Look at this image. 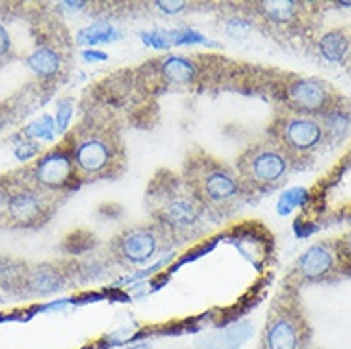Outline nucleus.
<instances>
[{"label": "nucleus", "instance_id": "obj_1", "mask_svg": "<svg viewBox=\"0 0 351 349\" xmlns=\"http://www.w3.org/2000/svg\"><path fill=\"white\" fill-rule=\"evenodd\" d=\"M145 208L151 221L167 233L172 246L201 235L208 219L182 176L167 168L151 178L145 189Z\"/></svg>", "mask_w": 351, "mask_h": 349}, {"label": "nucleus", "instance_id": "obj_2", "mask_svg": "<svg viewBox=\"0 0 351 349\" xmlns=\"http://www.w3.org/2000/svg\"><path fill=\"white\" fill-rule=\"evenodd\" d=\"M180 176L214 221L237 214L248 197L235 168L201 147L191 149L185 155Z\"/></svg>", "mask_w": 351, "mask_h": 349}, {"label": "nucleus", "instance_id": "obj_3", "mask_svg": "<svg viewBox=\"0 0 351 349\" xmlns=\"http://www.w3.org/2000/svg\"><path fill=\"white\" fill-rule=\"evenodd\" d=\"M73 160L82 182L117 178L126 168V145L119 121L111 113H90L69 134Z\"/></svg>", "mask_w": 351, "mask_h": 349}, {"label": "nucleus", "instance_id": "obj_4", "mask_svg": "<svg viewBox=\"0 0 351 349\" xmlns=\"http://www.w3.org/2000/svg\"><path fill=\"white\" fill-rule=\"evenodd\" d=\"M290 168V158L285 155L277 143L269 138L263 141H254L237 157L235 172H237L245 191L262 193L269 191L281 184L287 178Z\"/></svg>", "mask_w": 351, "mask_h": 349}, {"label": "nucleus", "instance_id": "obj_5", "mask_svg": "<svg viewBox=\"0 0 351 349\" xmlns=\"http://www.w3.org/2000/svg\"><path fill=\"white\" fill-rule=\"evenodd\" d=\"M25 184L52 197L75 191L82 184L73 160L69 138L52 151L44 153L43 157L36 158L33 166L27 170Z\"/></svg>", "mask_w": 351, "mask_h": 349}, {"label": "nucleus", "instance_id": "obj_6", "mask_svg": "<svg viewBox=\"0 0 351 349\" xmlns=\"http://www.w3.org/2000/svg\"><path fill=\"white\" fill-rule=\"evenodd\" d=\"M172 243L168 235L153 221L134 224L113 237L109 243V252L119 265H145L153 262L162 250L170 248Z\"/></svg>", "mask_w": 351, "mask_h": 349}, {"label": "nucleus", "instance_id": "obj_7", "mask_svg": "<svg viewBox=\"0 0 351 349\" xmlns=\"http://www.w3.org/2000/svg\"><path fill=\"white\" fill-rule=\"evenodd\" d=\"M269 140L277 143L292 163V158L315 153L326 138L319 119L287 111L273 119L269 126Z\"/></svg>", "mask_w": 351, "mask_h": 349}, {"label": "nucleus", "instance_id": "obj_8", "mask_svg": "<svg viewBox=\"0 0 351 349\" xmlns=\"http://www.w3.org/2000/svg\"><path fill=\"white\" fill-rule=\"evenodd\" d=\"M309 326L296 304L282 300L265 321L260 349H306Z\"/></svg>", "mask_w": 351, "mask_h": 349}, {"label": "nucleus", "instance_id": "obj_9", "mask_svg": "<svg viewBox=\"0 0 351 349\" xmlns=\"http://www.w3.org/2000/svg\"><path fill=\"white\" fill-rule=\"evenodd\" d=\"M285 107L287 111L306 117L319 119L326 109L338 99V94L334 92L330 84L325 80L313 79V77H298L292 79L285 86L282 92Z\"/></svg>", "mask_w": 351, "mask_h": 349}, {"label": "nucleus", "instance_id": "obj_10", "mask_svg": "<svg viewBox=\"0 0 351 349\" xmlns=\"http://www.w3.org/2000/svg\"><path fill=\"white\" fill-rule=\"evenodd\" d=\"M56 197L27 184L10 187L6 221L14 227H40L52 216Z\"/></svg>", "mask_w": 351, "mask_h": 349}, {"label": "nucleus", "instance_id": "obj_11", "mask_svg": "<svg viewBox=\"0 0 351 349\" xmlns=\"http://www.w3.org/2000/svg\"><path fill=\"white\" fill-rule=\"evenodd\" d=\"M141 71H145V79H153L149 86H189L199 79L201 67L185 56H162Z\"/></svg>", "mask_w": 351, "mask_h": 349}, {"label": "nucleus", "instance_id": "obj_12", "mask_svg": "<svg viewBox=\"0 0 351 349\" xmlns=\"http://www.w3.org/2000/svg\"><path fill=\"white\" fill-rule=\"evenodd\" d=\"M340 265V256L336 248V241L332 243H315L300 254L294 263V271L300 280H323L330 277Z\"/></svg>", "mask_w": 351, "mask_h": 349}, {"label": "nucleus", "instance_id": "obj_13", "mask_svg": "<svg viewBox=\"0 0 351 349\" xmlns=\"http://www.w3.org/2000/svg\"><path fill=\"white\" fill-rule=\"evenodd\" d=\"M67 285V273L53 263H36L27 267L23 294L31 296H46L60 292Z\"/></svg>", "mask_w": 351, "mask_h": 349}, {"label": "nucleus", "instance_id": "obj_14", "mask_svg": "<svg viewBox=\"0 0 351 349\" xmlns=\"http://www.w3.org/2000/svg\"><path fill=\"white\" fill-rule=\"evenodd\" d=\"M319 123L325 130L326 140H342L351 128V107L343 97L338 96V99L319 117Z\"/></svg>", "mask_w": 351, "mask_h": 349}, {"label": "nucleus", "instance_id": "obj_15", "mask_svg": "<svg viewBox=\"0 0 351 349\" xmlns=\"http://www.w3.org/2000/svg\"><path fill=\"white\" fill-rule=\"evenodd\" d=\"M302 4L292 0H267V2H256L254 12L271 25H289L296 21L300 16Z\"/></svg>", "mask_w": 351, "mask_h": 349}, {"label": "nucleus", "instance_id": "obj_16", "mask_svg": "<svg viewBox=\"0 0 351 349\" xmlns=\"http://www.w3.org/2000/svg\"><path fill=\"white\" fill-rule=\"evenodd\" d=\"M319 53L330 63H343L351 53V38L343 29H332L319 38Z\"/></svg>", "mask_w": 351, "mask_h": 349}, {"label": "nucleus", "instance_id": "obj_17", "mask_svg": "<svg viewBox=\"0 0 351 349\" xmlns=\"http://www.w3.org/2000/svg\"><path fill=\"white\" fill-rule=\"evenodd\" d=\"M27 67L43 79H52L62 71V58L50 46H40L27 58Z\"/></svg>", "mask_w": 351, "mask_h": 349}, {"label": "nucleus", "instance_id": "obj_18", "mask_svg": "<svg viewBox=\"0 0 351 349\" xmlns=\"http://www.w3.org/2000/svg\"><path fill=\"white\" fill-rule=\"evenodd\" d=\"M56 132H58V126L52 115H40L38 119L27 124L21 134L29 141H53Z\"/></svg>", "mask_w": 351, "mask_h": 349}, {"label": "nucleus", "instance_id": "obj_19", "mask_svg": "<svg viewBox=\"0 0 351 349\" xmlns=\"http://www.w3.org/2000/svg\"><path fill=\"white\" fill-rule=\"evenodd\" d=\"M114 35L113 27L107 21H96L94 25L86 27L84 31H80L79 43L80 44H96L104 43V40H111Z\"/></svg>", "mask_w": 351, "mask_h": 349}, {"label": "nucleus", "instance_id": "obj_20", "mask_svg": "<svg viewBox=\"0 0 351 349\" xmlns=\"http://www.w3.org/2000/svg\"><path fill=\"white\" fill-rule=\"evenodd\" d=\"M71 111H73V104H71L69 97L58 101V105H56V115H53V119H56V126H58V130L60 132L67 130V124H69L71 121Z\"/></svg>", "mask_w": 351, "mask_h": 349}, {"label": "nucleus", "instance_id": "obj_21", "mask_svg": "<svg viewBox=\"0 0 351 349\" xmlns=\"http://www.w3.org/2000/svg\"><path fill=\"white\" fill-rule=\"evenodd\" d=\"M38 151H40V145L36 143V141H21L18 147H16V157L19 160H29V158H33L35 155H38Z\"/></svg>", "mask_w": 351, "mask_h": 349}, {"label": "nucleus", "instance_id": "obj_22", "mask_svg": "<svg viewBox=\"0 0 351 349\" xmlns=\"http://www.w3.org/2000/svg\"><path fill=\"white\" fill-rule=\"evenodd\" d=\"M336 248H338V256H340V263H346L351 267V233H348L342 239L336 241Z\"/></svg>", "mask_w": 351, "mask_h": 349}, {"label": "nucleus", "instance_id": "obj_23", "mask_svg": "<svg viewBox=\"0 0 351 349\" xmlns=\"http://www.w3.org/2000/svg\"><path fill=\"white\" fill-rule=\"evenodd\" d=\"M10 52H12V38L4 25H0V63L8 58Z\"/></svg>", "mask_w": 351, "mask_h": 349}, {"label": "nucleus", "instance_id": "obj_24", "mask_svg": "<svg viewBox=\"0 0 351 349\" xmlns=\"http://www.w3.org/2000/svg\"><path fill=\"white\" fill-rule=\"evenodd\" d=\"M8 199H10V185L0 184V219H6Z\"/></svg>", "mask_w": 351, "mask_h": 349}, {"label": "nucleus", "instance_id": "obj_25", "mask_svg": "<svg viewBox=\"0 0 351 349\" xmlns=\"http://www.w3.org/2000/svg\"><path fill=\"white\" fill-rule=\"evenodd\" d=\"M82 58H84V60H106V56H104V53H92V50L82 53Z\"/></svg>", "mask_w": 351, "mask_h": 349}]
</instances>
